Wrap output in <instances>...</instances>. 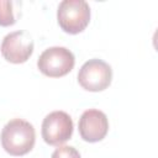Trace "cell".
<instances>
[{"instance_id":"6da1fadb","label":"cell","mask_w":158,"mask_h":158,"mask_svg":"<svg viewBox=\"0 0 158 158\" xmlns=\"http://www.w3.org/2000/svg\"><path fill=\"white\" fill-rule=\"evenodd\" d=\"M1 146L10 156H25L35 146L36 132L33 126L22 118L10 120L1 131Z\"/></svg>"},{"instance_id":"7a4b0ae2","label":"cell","mask_w":158,"mask_h":158,"mask_svg":"<svg viewBox=\"0 0 158 158\" xmlns=\"http://www.w3.org/2000/svg\"><path fill=\"white\" fill-rule=\"evenodd\" d=\"M57 20L64 32L69 35L80 33L90 21L89 4L84 0H63L58 5Z\"/></svg>"},{"instance_id":"3957f363","label":"cell","mask_w":158,"mask_h":158,"mask_svg":"<svg viewBox=\"0 0 158 158\" xmlns=\"http://www.w3.org/2000/svg\"><path fill=\"white\" fill-rule=\"evenodd\" d=\"M75 64L72 51L65 47H49L44 49L37 60L40 72L49 78H59L67 75Z\"/></svg>"},{"instance_id":"277c9868","label":"cell","mask_w":158,"mask_h":158,"mask_svg":"<svg viewBox=\"0 0 158 158\" xmlns=\"http://www.w3.org/2000/svg\"><path fill=\"white\" fill-rule=\"evenodd\" d=\"M112 69L111 67L99 58H93L85 62L78 73L79 85L88 91H102L111 84Z\"/></svg>"},{"instance_id":"5b68a950","label":"cell","mask_w":158,"mask_h":158,"mask_svg":"<svg viewBox=\"0 0 158 158\" xmlns=\"http://www.w3.org/2000/svg\"><path fill=\"white\" fill-rule=\"evenodd\" d=\"M73 135V120L64 111L48 114L42 122V138L49 146H60Z\"/></svg>"},{"instance_id":"8992f818","label":"cell","mask_w":158,"mask_h":158,"mask_svg":"<svg viewBox=\"0 0 158 158\" xmlns=\"http://www.w3.org/2000/svg\"><path fill=\"white\" fill-rule=\"evenodd\" d=\"M0 51L7 62L25 63L33 53V40L27 31L10 32L4 37Z\"/></svg>"},{"instance_id":"52a82bcc","label":"cell","mask_w":158,"mask_h":158,"mask_svg":"<svg viewBox=\"0 0 158 158\" xmlns=\"http://www.w3.org/2000/svg\"><path fill=\"white\" fill-rule=\"evenodd\" d=\"M109 131V120L106 115L96 109L85 110L79 118L80 137L90 143L99 142L105 138Z\"/></svg>"},{"instance_id":"ba28073f","label":"cell","mask_w":158,"mask_h":158,"mask_svg":"<svg viewBox=\"0 0 158 158\" xmlns=\"http://www.w3.org/2000/svg\"><path fill=\"white\" fill-rule=\"evenodd\" d=\"M16 22L12 11V2L9 0H0V26H11Z\"/></svg>"},{"instance_id":"9c48e42d","label":"cell","mask_w":158,"mask_h":158,"mask_svg":"<svg viewBox=\"0 0 158 158\" xmlns=\"http://www.w3.org/2000/svg\"><path fill=\"white\" fill-rule=\"evenodd\" d=\"M51 158H81L79 152L72 146H59L52 153Z\"/></svg>"}]
</instances>
